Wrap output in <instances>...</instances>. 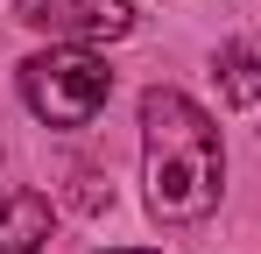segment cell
Returning a JSON list of instances; mask_svg holds the SVG:
<instances>
[{
	"label": "cell",
	"mask_w": 261,
	"mask_h": 254,
	"mask_svg": "<svg viewBox=\"0 0 261 254\" xmlns=\"http://www.w3.org/2000/svg\"><path fill=\"white\" fill-rule=\"evenodd\" d=\"M141 184H148V212L170 226H191L219 205V184H226L219 127L176 85L141 92Z\"/></svg>",
	"instance_id": "6da1fadb"
},
{
	"label": "cell",
	"mask_w": 261,
	"mask_h": 254,
	"mask_svg": "<svg viewBox=\"0 0 261 254\" xmlns=\"http://www.w3.org/2000/svg\"><path fill=\"white\" fill-rule=\"evenodd\" d=\"M21 99L29 113L49 127H85L106 99H113V71L92 49H43L21 64Z\"/></svg>",
	"instance_id": "7a4b0ae2"
},
{
	"label": "cell",
	"mask_w": 261,
	"mask_h": 254,
	"mask_svg": "<svg viewBox=\"0 0 261 254\" xmlns=\"http://www.w3.org/2000/svg\"><path fill=\"white\" fill-rule=\"evenodd\" d=\"M14 21L43 29V36H64V42H113L134 29V14L120 0H14Z\"/></svg>",
	"instance_id": "3957f363"
},
{
	"label": "cell",
	"mask_w": 261,
	"mask_h": 254,
	"mask_svg": "<svg viewBox=\"0 0 261 254\" xmlns=\"http://www.w3.org/2000/svg\"><path fill=\"white\" fill-rule=\"evenodd\" d=\"M49 226L57 212L43 191H0V254H43Z\"/></svg>",
	"instance_id": "277c9868"
},
{
	"label": "cell",
	"mask_w": 261,
	"mask_h": 254,
	"mask_svg": "<svg viewBox=\"0 0 261 254\" xmlns=\"http://www.w3.org/2000/svg\"><path fill=\"white\" fill-rule=\"evenodd\" d=\"M219 85H226L233 106H254L261 99V57L247 42H226V49H219Z\"/></svg>",
	"instance_id": "5b68a950"
},
{
	"label": "cell",
	"mask_w": 261,
	"mask_h": 254,
	"mask_svg": "<svg viewBox=\"0 0 261 254\" xmlns=\"http://www.w3.org/2000/svg\"><path fill=\"white\" fill-rule=\"evenodd\" d=\"M113 254H155V247H113Z\"/></svg>",
	"instance_id": "8992f818"
}]
</instances>
